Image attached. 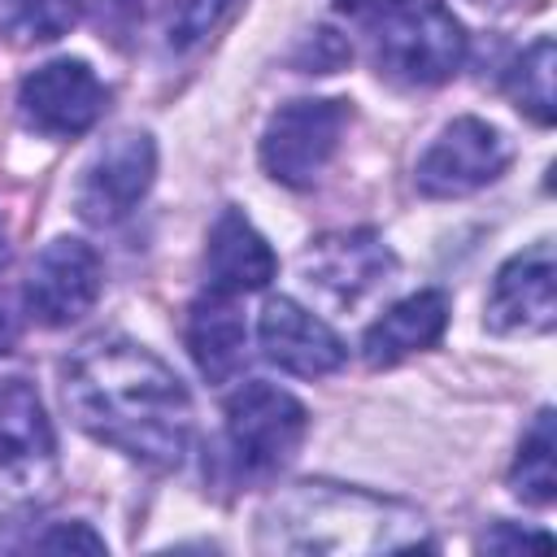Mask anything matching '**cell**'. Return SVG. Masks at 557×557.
Segmentation results:
<instances>
[{"instance_id":"cell-13","label":"cell","mask_w":557,"mask_h":557,"mask_svg":"<svg viewBox=\"0 0 557 557\" xmlns=\"http://www.w3.org/2000/svg\"><path fill=\"white\" fill-rule=\"evenodd\" d=\"M205 287L231 292V296H248L270 287V278L278 274V261L270 252V244L261 239V231L239 213V209H222L213 231H209V248H205Z\"/></svg>"},{"instance_id":"cell-17","label":"cell","mask_w":557,"mask_h":557,"mask_svg":"<svg viewBox=\"0 0 557 557\" xmlns=\"http://www.w3.org/2000/svg\"><path fill=\"white\" fill-rule=\"evenodd\" d=\"M509 492L527 505H548L557 496V435H553V409H540L531 431L518 444Z\"/></svg>"},{"instance_id":"cell-14","label":"cell","mask_w":557,"mask_h":557,"mask_svg":"<svg viewBox=\"0 0 557 557\" xmlns=\"http://www.w3.org/2000/svg\"><path fill=\"white\" fill-rule=\"evenodd\" d=\"M448 326V296L444 292H413L396 300L370 331L361 335V357L370 370H387L422 348H431Z\"/></svg>"},{"instance_id":"cell-1","label":"cell","mask_w":557,"mask_h":557,"mask_svg":"<svg viewBox=\"0 0 557 557\" xmlns=\"http://www.w3.org/2000/svg\"><path fill=\"white\" fill-rule=\"evenodd\" d=\"M61 396L70 418L122 457L170 470L191 440V396L178 374L135 339H87L61 366Z\"/></svg>"},{"instance_id":"cell-9","label":"cell","mask_w":557,"mask_h":557,"mask_svg":"<svg viewBox=\"0 0 557 557\" xmlns=\"http://www.w3.org/2000/svg\"><path fill=\"white\" fill-rule=\"evenodd\" d=\"M100 283H104V274H100L96 248L83 239L57 235L30 261L22 305H26L30 322H39V326H70L96 305Z\"/></svg>"},{"instance_id":"cell-6","label":"cell","mask_w":557,"mask_h":557,"mask_svg":"<svg viewBox=\"0 0 557 557\" xmlns=\"http://www.w3.org/2000/svg\"><path fill=\"white\" fill-rule=\"evenodd\" d=\"M509 139L483 117H453L413 165V183L431 200H457L496 183L509 165Z\"/></svg>"},{"instance_id":"cell-19","label":"cell","mask_w":557,"mask_h":557,"mask_svg":"<svg viewBox=\"0 0 557 557\" xmlns=\"http://www.w3.org/2000/svg\"><path fill=\"white\" fill-rule=\"evenodd\" d=\"M83 9L87 0H4V26L22 44H52L83 17Z\"/></svg>"},{"instance_id":"cell-2","label":"cell","mask_w":557,"mask_h":557,"mask_svg":"<svg viewBox=\"0 0 557 557\" xmlns=\"http://www.w3.org/2000/svg\"><path fill=\"white\" fill-rule=\"evenodd\" d=\"M261 553H409L435 548L418 509L335 483H292L257 518Z\"/></svg>"},{"instance_id":"cell-22","label":"cell","mask_w":557,"mask_h":557,"mask_svg":"<svg viewBox=\"0 0 557 557\" xmlns=\"http://www.w3.org/2000/svg\"><path fill=\"white\" fill-rule=\"evenodd\" d=\"M548 548L553 544V535H544V531H518V527H509V522H496L487 535H483V548H492V553H505V548Z\"/></svg>"},{"instance_id":"cell-4","label":"cell","mask_w":557,"mask_h":557,"mask_svg":"<svg viewBox=\"0 0 557 557\" xmlns=\"http://www.w3.org/2000/svg\"><path fill=\"white\" fill-rule=\"evenodd\" d=\"M309 431V413L296 396L270 383H244L226 400V461L239 483L278 474Z\"/></svg>"},{"instance_id":"cell-16","label":"cell","mask_w":557,"mask_h":557,"mask_svg":"<svg viewBox=\"0 0 557 557\" xmlns=\"http://www.w3.org/2000/svg\"><path fill=\"white\" fill-rule=\"evenodd\" d=\"M52 453V426L39 392L26 379H0V466L44 461Z\"/></svg>"},{"instance_id":"cell-7","label":"cell","mask_w":557,"mask_h":557,"mask_svg":"<svg viewBox=\"0 0 557 557\" xmlns=\"http://www.w3.org/2000/svg\"><path fill=\"white\" fill-rule=\"evenodd\" d=\"M104 104H109L104 83L78 57L48 61L35 74H26L22 87H17V113H22V122L30 131L48 135V139H74V135L91 131L100 122Z\"/></svg>"},{"instance_id":"cell-12","label":"cell","mask_w":557,"mask_h":557,"mask_svg":"<svg viewBox=\"0 0 557 557\" xmlns=\"http://www.w3.org/2000/svg\"><path fill=\"white\" fill-rule=\"evenodd\" d=\"M396 270L392 248L374 235V231H339V235H322L305 257H300V274L305 283H313L318 292H326L339 305L361 300L366 292H374L379 283H387V274Z\"/></svg>"},{"instance_id":"cell-21","label":"cell","mask_w":557,"mask_h":557,"mask_svg":"<svg viewBox=\"0 0 557 557\" xmlns=\"http://www.w3.org/2000/svg\"><path fill=\"white\" fill-rule=\"evenodd\" d=\"M35 548H44V553H104V540L87 522H57L44 535H35Z\"/></svg>"},{"instance_id":"cell-24","label":"cell","mask_w":557,"mask_h":557,"mask_svg":"<svg viewBox=\"0 0 557 557\" xmlns=\"http://www.w3.org/2000/svg\"><path fill=\"white\" fill-rule=\"evenodd\" d=\"M470 4H479V9H509L513 0H470Z\"/></svg>"},{"instance_id":"cell-18","label":"cell","mask_w":557,"mask_h":557,"mask_svg":"<svg viewBox=\"0 0 557 557\" xmlns=\"http://www.w3.org/2000/svg\"><path fill=\"white\" fill-rule=\"evenodd\" d=\"M553 70H557V48L548 35H540L531 48H522V57L509 65L505 74V91L509 100L540 126H553L557 104H553Z\"/></svg>"},{"instance_id":"cell-8","label":"cell","mask_w":557,"mask_h":557,"mask_svg":"<svg viewBox=\"0 0 557 557\" xmlns=\"http://www.w3.org/2000/svg\"><path fill=\"white\" fill-rule=\"evenodd\" d=\"M152 174H157V144L148 131H122L104 139V148L87 161L78 178V191H74L78 218L91 226L122 222L148 196Z\"/></svg>"},{"instance_id":"cell-11","label":"cell","mask_w":557,"mask_h":557,"mask_svg":"<svg viewBox=\"0 0 557 557\" xmlns=\"http://www.w3.org/2000/svg\"><path fill=\"white\" fill-rule=\"evenodd\" d=\"M257 335H261V352H265L278 370L300 374V379L335 374V370L348 361L344 339H339L322 318H313L305 305H296L292 296L265 300L261 322H257Z\"/></svg>"},{"instance_id":"cell-3","label":"cell","mask_w":557,"mask_h":557,"mask_svg":"<svg viewBox=\"0 0 557 557\" xmlns=\"http://www.w3.org/2000/svg\"><path fill=\"white\" fill-rule=\"evenodd\" d=\"M370 39L383 78L400 87H440L466 61V30L440 0H335Z\"/></svg>"},{"instance_id":"cell-15","label":"cell","mask_w":557,"mask_h":557,"mask_svg":"<svg viewBox=\"0 0 557 557\" xmlns=\"http://www.w3.org/2000/svg\"><path fill=\"white\" fill-rule=\"evenodd\" d=\"M244 313H239V296L205 287L191 309H187V352L196 361V370L209 383H226L235 379V370L244 366Z\"/></svg>"},{"instance_id":"cell-10","label":"cell","mask_w":557,"mask_h":557,"mask_svg":"<svg viewBox=\"0 0 557 557\" xmlns=\"http://www.w3.org/2000/svg\"><path fill=\"white\" fill-rule=\"evenodd\" d=\"M557 322V265L553 244L540 239L522 252H513L487 292L483 326L492 335H544Z\"/></svg>"},{"instance_id":"cell-23","label":"cell","mask_w":557,"mask_h":557,"mask_svg":"<svg viewBox=\"0 0 557 557\" xmlns=\"http://www.w3.org/2000/svg\"><path fill=\"white\" fill-rule=\"evenodd\" d=\"M13 348V322H9V313L0 309V357Z\"/></svg>"},{"instance_id":"cell-20","label":"cell","mask_w":557,"mask_h":557,"mask_svg":"<svg viewBox=\"0 0 557 557\" xmlns=\"http://www.w3.org/2000/svg\"><path fill=\"white\" fill-rule=\"evenodd\" d=\"M235 0H174L170 4V17H165V44L174 52H187L196 48L226 13H231Z\"/></svg>"},{"instance_id":"cell-5","label":"cell","mask_w":557,"mask_h":557,"mask_svg":"<svg viewBox=\"0 0 557 557\" xmlns=\"http://www.w3.org/2000/svg\"><path fill=\"white\" fill-rule=\"evenodd\" d=\"M348 126L344 100H287L265 122L261 165L283 187H309L335 157L339 135Z\"/></svg>"},{"instance_id":"cell-25","label":"cell","mask_w":557,"mask_h":557,"mask_svg":"<svg viewBox=\"0 0 557 557\" xmlns=\"http://www.w3.org/2000/svg\"><path fill=\"white\" fill-rule=\"evenodd\" d=\"M0 261H4V231H0Z\"/></svg>"}]
</instances>
